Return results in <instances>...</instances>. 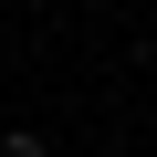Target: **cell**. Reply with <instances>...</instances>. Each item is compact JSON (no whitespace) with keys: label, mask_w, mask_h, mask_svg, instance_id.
<instances>
[{"label":"cell","mask_w":157,"mask_h":157,"mask_svg":"<svg viewBox=\"0 0 157 157\" xmlns=\"http://www.w3.org/2000/svg\"><path fill=\"white\" fill-rule=\"evenodd\" d=\"M94 157H115V147H94Z\"/></svg>","instance_id":"2"},{"label":"cell","mask_w":157,"mask_h":157,"mask_svg":"<svg viewBox=\"0 0 157 157\" xmlns=\"http://www.w3.org/2000/svg\"><path fill=\"white\" fill-rule=\"evenodd\" d=\"M0 157H52V147H42L32 126H11V136H0Z\"/></svg>","instance_id":"1"}]
</instances>
